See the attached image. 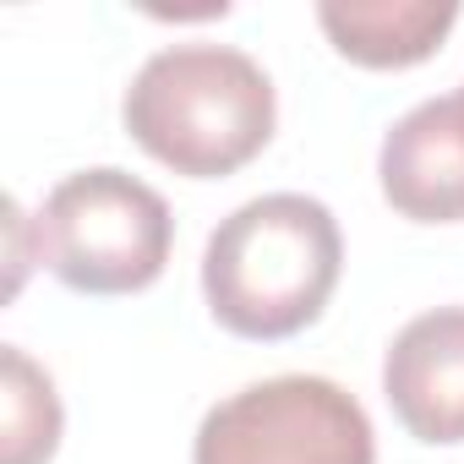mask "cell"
Here are the masks:
<instances>
[{
  "instance_id": "obj_8",
  "label": "cell",
  "mask_w": 464,
  "mask_h": 464,
  "mask_svg": "<svg viewBox=\"0 0 464 464\" xmlns=\"http://www.w3.org/2000/svg\"><path fill=\"white\" fill-rule=\"evenodd\" d=\"M61 393L23 344H0V464H50L61 448Z\"/></svg>"
},
{
  "instance_id": "obj_2",
  "label": "cell",
  "mask_w": 464,
  "mask_h": 464,
  "mask_svg": "<svg viewBox=\"0 0 464 464\" xmlns=\"http://www.w3.org/2000/svg\"><path fill=\"white\" fill-rule=\"evenodd\" d=\"M121 121L142 153L191 180H218L252 164L279 121L274 77L236 44H164L153 50L126 99Z\"/></svg>"
},
{
  "instance_id": "obj_5",
  "label": "cell",
  "mask_w": 464,
  "mask_h": 464,
  "mask_svg": "<svg viewBox=\"0 0 464 464\" xmlns=\"http://www.w3.org/2000/svg\"><path fill=\"white\" fill-rule=\"evenodd\" d=\"M377 186L410 224H464V88L426 99L388 126Z\"/></svg>"
},
{
  "instance_id": "obj_4",
  "label": "cell",
  "mask_w": 464,
  "mask_h": 464,
  "mask_svg": "<svg viewBox=\"0 0 464 464\" xmlns=\"http://www.w3.org/2000/svg\"><path fill=\"white\" fill-rule=\"evenodd\" d=\"M191 464H377V431L334 377L285 372L218 399L191 437Z\"/></svg>"
},
{
  "instance_id": "obj_6",
  "label": "cell",
  "mask_w": 464,
  "mask_h": 464,
  "mask_svg": "<svg viewBox=\"0 0 464 464\" xmlns=\"http://www.w3.org/2000/svg\"><path fill=\"white\" fill-rule=\"evenodd\" d=\"M382 399L415 442H464V306L410 317L382 355Z\"/></svg>"
},
{
  "instance_id": "obj_7",
  "label": "cell",
  "mask_w": 464,
  "mask_h": 464,
  "mask_svg": "<svg viewBox=\"0 0 464 464\" xmlns=\"http://www.w3.org/2000/svg\"><path fill=\"white\" fill-rule=\"evenodd\" d=\"M317 23L344 61L372 72H404L448 39L459 6L453 0H323Z\"/></svg>"
},
{
  "instance_id": "obj_1",
  "label": "cell",
  "mask_w": 464,
  "mask_h": 464,
  "mask_svg": "<svg viewBox=\"0 0 464 464\" xmlns=\"http://www.w3.org/2000/svg\"><path fill=\"white\" fill-rule=\"evenodd\" d=\"M344 274V236L328 202L306 191H263L241 202L202 252V295L236 339H290L323 317Z\"/></svg>"
},
{
  "instance_id": "obj_3",
  "label": "cell",
  "mask_w": 464,
  "mask_h": 464,
  "mask_svg": "<svg viewBox=\"0 0 464 464\" xmlns=\"http://www.w3.org/2000/svg\"><path fill=\"white\" fill-rule=\"evenodd\" d=\"M34 263H44L66 290L77 295H137L159 285L169 246H175V218L169 202L115 169L93 164L66 175L44 208L28 218Z\"/></svg>"
}]
</instances>
